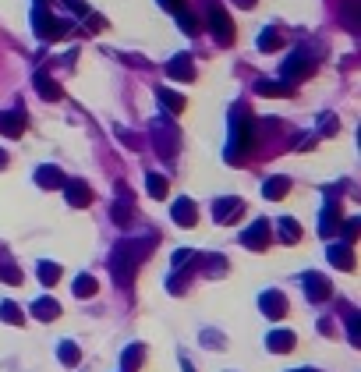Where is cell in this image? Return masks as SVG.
<instances>
[{
    "mask_svg": "<svg viewBox=\"0 0 361 372\" xmlns=\"http://www.w3.org/2000/svg\"><path fill=\"white\" fill-rule=\"evenodd\" d=\"M149 248H153V241H145L142 248H135L132 241L117 245V252H114V259H110V270H114V280H117L121 287H127V284L135 280L138 259H142V252H149Z\"/></svg>",
    "mask_w": 361,
    "mask_h": 372,
    "instance_id": "obj_1",
    "label": "cell"
},
{
    "mask_svg": "<svg viewBox=\"0 0 361 372\" xmlns=\"http://www.w3.org/2000/svg\"><path fill=\"white\" fill-rule=\"evenodd\" d=\"M36 32H39V39H64L71 32V25L68 22H57L53 14H47V11H36Z\"/></svg>",
    "mask_w": 361,
    "mask_h": 372,
    "instance_id": "obj_2",
    "label": "cell"
},
{
    "mask_svg": "<svg viewBox=\"0 0 361 372\" xmlns=\"http://www.w3.org/2000/svg\"><path fill=\"white\" fill-rule=\"evenodd\" d=\"M209 29H212V36H216V43H223V47L234 43V29H230V18H227L223 8H212L209 11Z\"/></svg>",
    "mask_w": 361,
    "mask_h": 372,
    "instance_id": "obj_3",
    "label": "cell"
},
{
    "mask_svg": "<svg viewBox=\"0 0 361 372\" xmlns=\"http://www.w3.org/2000/svg\"><path fill=\"white\" fill-rule=\"evenodd\" d=\"M241 245L251 248V252H262V248L269 245V223H266V220H255L248 231L241 234Z\"/></svg>",
    "mask_w": 361,
    "mask_h": 372,
    "instance_id": "obj_4",
    "label": "cell"
},
{
    "mask_svg": "<svg viewBox=\"0 0 361 372\" xmlns=\"http://www.w3.org/2000/svg\"><path fill=\"white\" fill-rule=\"evenodd\" d=\"M259 308H262L269 319H284V316H287V298H284L280 291H266V295L259 298Z\"/></svg>",
    "mask_w": 361,
    "mask_h": 372,
    "instance_id": "obj_5",
    "label": "cell"
},
{
    "mask_svg": "<svg viewBox=\"0 0 361 372\" xmlns=\"http://www.w3.org/2000/svg\"><path fill=\"white\" fill-rule=\"evenodd\" d=\"M234 146H238V149H248V153H251V146H255L251 121H248L245 114H238V117H234Z\"/></svg>",
    "mask_w": 361,
    "mask_h": 372,
    "instance_id": "obj_6",
    "label": "cell"
},
{
    "mask_svg": "<svg viewBox=\"0 0 361 372\" xmlns=\"http://www.w3.org/2000/svg\"><path fill=\"white\" fill-rule=\"evenodd\" d=\"M170 216H174V223H181V227H195L199 210H195V202H191V199H181V202H174Z\"/></svg>",
    "mask_w": 361,
    "mask_h": 372,
    "instance_id": "obj_7",
    "label": "cell"
},
{
    "mask_svg": "<svg viewBox=\"0 0 361 372\" xmlns=\"http://www.w3.org/2000/svg\"><path fill=\"white\" fill-rule=\"evenodd\" d=\"M212 216H216L220 223H234L241 216V199H220L216 206H212Z\"/></svg>",
    "mask_w": 361,
    "mask_h": 372,
    "instance_id": "obj_8",
    "label": "cell"
},
{
    "mask_svg": "<svg viewBox=\"0 0 361 372\" xmlns=\"http://www.w3.org/2000/svg\"><path fill=\"white\" fill-rule=\"evenodd\" d=\"M305 291H308V298L312 301H326L329 298V284H326V277H319V273H305Z\"/></svg>",
    "mask_w": 361,
    "mask_h": 372,
    "instance_id": "obj_9",
    "label": "cell"
},
{
    "mask_svg": "<svg viewBox=\"0 0 361 372\" xmlns=\"http://www.w3.org/2000/svg\"><path fill=\"white\" fill-rule=\"evenodd\" d=\"M64 192H68V202L71 206H89L92 202L89 184H82V181H64Z\"/></svg>",
    "mask_w": 361,
    "mask_h": 372,
    "instance_id": "obj_10",
    "label": "cell"
},
{
    "mask_svg": "<svg viewBox=\"0 0 361 372\" xmlns=\"http://www.w3.org/2000/svg\"><path fill=\"white\" fill-rule=\"evenodd\" d=\"M166 75H170V78H177V82H191V78H195L191 57H177V60H170V64H166Z\"/></svg>",
    "mask_w": 361,
    "mask_h": 372,
    "instance_id": "obj_11",
    "label": "cell"
},
{
    "mask_svg": "<svg viewBox=\"0 0 361 372\" xmlns=\"http://www.w3.org/2000/svg\"><path fill=\"white\" fill-rule=\"evenodd\" d=\"M329 262L336 266V270H354L351 245H329Z\"/></svg>",
    "mask_w": 361,
    "mask_h": 372,
    "instance_id": "obj_12",
    "label": "cell"
},
{
    "mask_svg": "<svg viewBox=\"0 0 361 372\" xmlns=\"http://www.w3.org/2000/svg\"><path fill=\"white\" fill-rule=\"evenodd\" d=\"M358 8H361V0H344V4H340V18H344V25H347L351 32L361 29V14H358Z\"/></svg>",
    "mask_w": 361,
    "mask_h": 372,
    "instance_id": "obj_13",
    "label": "cell"
},
{
    "mask_svg": "<svg viewBox=\"0 0 361 372\" xmlns=\"http://www.w3.org/2000/svg\"><path fill=\"white\" fill-rule=\"evenodd\" d=\"M294 334L290 330H273L269 334V351H280V355H287V351H294Z\"/></svg>",
    "mask_w": 361,
    "mask_h": 372,
    "instance_id": "obj_14",
    "label": "cell"
},
{
    "mask_svg": "<svg viewBox=\"0 0 361 372\" xmlns=\"http://www.w3.org/2000/svg\"><path fill=\"white\" fill-rule=\"evenodd\" d=\"M305 57H308L305 50H297V53H294V60H287V68H284V75H287V78H297V75H308V71H312V60H305Z\"/></svg>",
    "mask_w": 361,
    "mask_h": 372,
    "instance_id": "obj_15",
    "label": "cell"
},
{
    "mask_svg": "<svg viewBox=\"0 0 361 372\" xmlns=\"http://www.w3.org/2000/svg\"><path fill=\"white\" fill-rule=\"evenodd\" d=\"M262 192H266V199H284V195L290 192V181H287V177H269V181L262 184Z\"/></svg>",
    "mask_w": 361,
    "mask_h": 372,
    "instance_id": "obj_16",
    "label": "cell"
},
{
    "mask_svg": "<svg viewBox=\"0 0 361 372\" xmlns=\"http://www.w3.org/2000/svg\"><path fill=\"white\" fill-rule=\"evenodd\" d=\"M32 312H36L39 319H47V323H50V319H57V316H60V305H57L53 298H39V301L32 305Z\"/></svg>",
    "mask_w": 361,
    "mask_h": 372,
    "instance_id": "obj_17",
    "label": "cell"
},
{
    "mask_svg": "<svg viewBox=\"0 0 361 372\" xmlns=\"http://www.w3.org/2000/svg\"><path fill=\"white\" fill-rule=\"evenodd\" d=\"M336 223H340V210H336V202H329L326 210H323V238H329V234H336Z\"/></svg>",
    "mask_w": 361,
    "mask_h": 372,
    "instance_id": "obj_18",
    "label": "cell"
},
{
    "mask_svg": "<svg viewBox=\"0 0 361 372\" xmlns=\"http://www.w3.org/2000/svg\"><path fill=\"white\" fill-rule=\"evenodd\" d=\"M21 128H25V117L21 114H4L0 117V132L4 135H21Z\"/></svg>",
    "mask_w": 361,
    "mask_h": 372,
    "instance_id": "obj_19",
    "label": "cell"
},
{
    "mask_svg": "<svg viewBox=\"0 0 361 372\" xmlns=\"http://www.w3.org/2000/svg\"><path fill=\"white\" fill-rule=\"evenodd\" d=\"M160 103L170 110V114H181L184 110V96H177V92H170V89H160Z\"/></svg>",
    "mask_w": 361,
    "mask_h": 372,
    "instance_id": "obj_20",
    "label": "cell"
},
{
    "mask_svg": "<svg viewBox=\"0 0 361 372\" xmlns=\"http://www.w3.org/2000/svg\"><path fill=\"white\" fill-rule=\"evenodd\" d=\"M96 287H99V284H96L89 273H82V277L75 280V295H78V298H92V295H96Z\"/></svg>",
    "mask_w": 361,
    "mask_h": 372,
    "instance_id": "obj_21",
    "label": "cell"
},
{
    "mask_svg": "<svg viewBox=\"0 0 361 372\" xmlns=\"http://www.w3.org/2000/svg\"><path fill=\"white\" fill-rule=\"evenodd\" d=\"M36 181L42 184V188H64V177H60V174H57L53 167H42Z\"/></svg>",
    "mask_w": 361,
    "mask_h": 372,
    "instance_id": "obj_22",
    "label": "cell"
},
{
    "mask_svg": "<svg viewBox=\"0 0 361 372\" xmlns=\"http://www.w3.org/2000/svg\"><path fill=\"white\" fill-rule=\"evenodd\" d=\"M280 238L287 245H294L297 238H301V227H297V220H280Z\"/></svg>",
    "mask_w": 361,
    "mask_h": 372,
    "instance_id": "obj_23",
    "label": "cell"
},
{
    "mask_svg": "<svg viewBox=\"0 0 361 372\" xmlns=\"http://www.w3.org/2000/svg\"><path fill=\"white\" fill-rule=\"evenodd\" d=\"M36 86H39V96H42V99H60V89L53 86L47 75H39V78H36Z\"/></svg>",
    "mask_w": 361,
    "mask_h": 372,
    "instance_id": "obj_24",
    "label": "cell"
},
{
    "mask_svg": "<svg viewBox=\"0 0 361 372\" xmlns=\"http://www.w3.org/2000/svg\"><path fill=\"white\" fill-rule=\"evenodd\" d=\"M39 280L42 284H57L60 280V266L57 262H39Z\"/></svg>",
    "mask_w": 361,
    "mask_h": 372,
    "instance_id": "obj_25",
    "label": "cell"
},
{
    "mask_svg": "<svg viewBox=\"0 0 361 372\" xmlns=\"http://www.w3.org/2000/svg\"><path fill=\"white\" fill-rule=\"evenodd\" d=\"M149 195H153V199H163L166 195V177H160V174H149Z\"/></svg>",
    "mask_w": 361,
    "mask_h": 372,
    "instance_id": "obj_26",
    "label": "cell"
},
{
    "mask_svg": "<svg viewBox=\"0 0 361 372\" xmlns=\"http://www.w3.org/2000/svg\"><path fill=\"white\" fill-rule=\"evenodd\" d=\"M0 319H4V323H21V308L14 305V301H4V305H0Z\"/></svg>",
    "mask_w": 361,
    "mask_h": 372,
    "instance_id": "obj_27",
    "label": "cell"
},
{
    "mask_svg": "<svg viewBox=\"0 0 361 372\" xmlns=\"http://www.w3.org/2000/svg\"><path fill=\"white\" fill-rule=\"evenodd\" d=\"M57 355H60V362H64V365H78V347H75L71 340H64Z\"/></svg>",
    "mask_w": 361,
    "mask_h": 372,
    "instance_id": "obj_28",
    "label": "cell"
},
{
    "mask_svg": "<svg viewBox=\"0 0 361 372\" xmlns=\"http://www.w3.org/2000/svg\"><path fill=\"white\" fill-rule=\"evenodd\" d=\"M280 47V32L276 29H266L262 36H259V50H276Z\"/></svg>",
    "mask_w": 361,
    "mask_h": 372,
    "instance_id": "obj_29",
    "label": "cell"
},
{
    "mask_svg": "<svg viewBox=\"0 0 361 372\" xmlns=\"http://www.w3.org/2000/svg\"><path fill=\"white\" fill-rule=\"evenodd\" d=\"M177 22H181V29H184L188 36H195V32H199V18H195V14H188V11H177Z\"/></svg>",
    "mask_w": 361,
    "mask_h": 372,
    "instance_id": "obj_30",
    "label": "cell"
},
{
    "mask_svg": "<svg viewBox=\"0 0 361 372\" xmlns=\"http://www.w3.org/2000/svg\"><path fill=\"white\" fill-rule=\"evenodd\" d=\"M142 358H145V351H142V347H127V351H124V369H138Z\"/></svg>",
    "mask_w": 361,
    "mask_h": 372,
    "instance_id": "obj_31",
    "label": "cell"
},
{
    "mask_svg": "<svg viewBox=\"0 0 361 372\" xmlns=\"http://www.w3.org/2000/svg\"><path fill=\"white\" fill-rule=\"evenodd\" d=\"M347 334H351V344H361V326H358V312L347 316Z\"/></svg>",
    "mask_w": 361,
    "mask_h": 372,
    "instance_id": "obj_32",
    "label": "cell"
},
{
    "mask_svg": "<svg viewBox=\"0 0 361 372\" xmlns=\"http://www.w3.org/2000/svg\"><path fill=\"white\" fill-rule=\"evenodd\" d=\"M188 262H195V252H188V248H181V252L174 256V270H184Z\"/></svg>",
    "mask_w": 361,
    "mask_h": 372,
    "instance_id": "obj_33",
    "label": "cell"
},
{
    "mask_svg": "<svg viewBox=\"0 0 361 372\" xmlns=\"http://www.w3.org/2000/svg\"><path fill=\"white\" fill-rule=\"evenodd\" d=\"M0 277H4L8 284H21V273L14 270V266H0Z\"/></svg>",
    "mask_w": 361,
    "mask_h": 372,
    "instance_id": "obj_34",
    "label": "cell"
},
{
    "mask_svg": "<svg viewBox=\"0 0 361 372\" xmlns=\"http://www.w3.org/2000/svg\"><path fill=\"white\" fill-rule=\"evenodd\" d=\"M358 227H361L358 220H347V223H344V241H347V245H351V241L358 238Z\"/></svg>",
    "mask_w": 361,
    "mask_h": 372,
    "instance_id": "obj_35",
    "label": "cell"
},
{
    "mask_svg": "<svg viewBox=\"0 0 361 372\" xmlns=\"http://www.w3.org/2000/svg\"><path fill=\"white\" fill-rule=\"evenodd\" d=\"M89 29H92V32L103 29V18H99V14H89Z\"/></svg>",
    "mask_w": 361,
    "mask_h": 372,
    "instance_id": "obj_36",
    "label": "cell"
},
{
    "mask_svg": "<svg viewBox=\"0 0 361 372\" xmlns=\"http://www.w3.org/2000/svg\"><path fill=\"white\" fill-rule=\"evenodd\" d=\"M64 4H68L71 11H78V14H85V4H82V0H64Z\"/></svg>",
    "mask_w": 361,
    "mask_h": 372,
    "instance_id": "obj_37",
    "label": "cell"
},
{
    "mask_svg": "<svg viewBox=\"0 0 361 372\" xmlns=\"http://www.w3.org/2000/svg\"><path fill=\"white\" fill-rule=\"evenodd\" d=\"M163 8H170V11H181V0H160Z\"/></svg>",
    "mask_w": 361,
    "mask_h": 372,
    "instance_id": "obj_38",
    "label": "cell"
},
{
    "mask_svg": "<svg viewBox=\"0 0 361 372\" xmlns=\"http://www.w3.org/2000/svg\"><path fill=\"white\" fill-rule=\"evenodd\" d=\"M234 4H241V8H251V4H255V0H234Z\"/></svg>",
    "mask_w": 361,
    "mask_h": 372,
    "instance_id": "obj_39",
    "label": "cell"
},
{
    "mask_svg": "<svg viewBox=\"0 0 361 372\" xmlns=\"http://www.w3.org/2000/svg\"><path fill=\"white\" fill-rule=\"evenodd\" d=\"M4 163H8V156H4V153H0V167H4Z\"/></svg>",
    "mask_w": 361,
    "mask_h": 372,
    "instance_id": "obj_40",
    "label": "cell"
},
{
    "mask_svg": "<svg viewBox=\"0 0 361 372\" xmlns=\"http://www.w3.org/2000/svg\"><path fill=\"white\" fill-rule=\"evenodd\" d=\"M294 372H315V369H294Z\"/></svg>",
    "mask_w": 361,
    "mask_h": 372,
    "instance_id": "obj_41",
    "label": "cell"
}]
</instances>
